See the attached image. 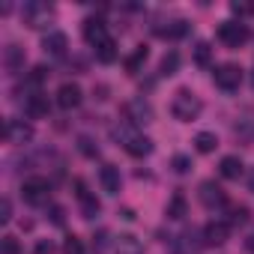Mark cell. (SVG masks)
I'll return each instance as SVG.
<instances>
[{
    "label": "cell",
    "mask_w": 254,
    "mask_h": 254,
    "mask_svg": "<svg viewBox=\"0 0 254 254\" xmlns=\"http://www.w3.org/2000/svg\"><path fill=\"white\" fill-rule=\"evenodd\" d=\"M111 135L126 147V153L135 156V159H144V156H150V153H153V141H150V138H144V135H138L132 126H126V123H117L114 129H111Z\"/></svg>",
    "instance_id": "1"
},
{
    "label": "cell",
    "mask_w": 254,
    "mask_h": 254,
    "mask_svg": "<svg viewBox=\"0 0 254 254\" xmlns=\"http://www.w3.org/2000/svg\"><path fill=\"white\" fill-rule=\"evenodd\" d=\"M200 111H203V102H200L191 90H177V93H174L171 114H174L180 123H191V120H197Z\"/></svg>",
    "instance_id": "2"
},
{
    "label": "cell",
    "mask_w": 254,
    "mask_h": 254,
    "mask_svg": "<svg viewBox=\"0 0 254 254\" xmlns=\"http://www.w3.org/2000/svg\"><path fill=\"white\" fill-rule=\"evenodd\" d=\"M51 15H54L51 3H42V0H27V3L21 6V21H24L27 27H33V30L45 27V24L51 21Z\"/></svg>",
    "instance_id": "3"
},
{
    "label": "cell",
    "mask_w": 254,
    "mask_h": 254,
    "mask_svg": "<svg viewBox=\"0 0 254 254\" xmlns=\"http://www.w3.org/2000/svg\"><path fill=\"white\" fill-rule=\"evenodd\" d=\"M21 197H24L30 206H45L48 197H51V186H48V180H42V177L24 180V186H21Z\"/></svg>",
    "instance_id": "4"
},
{
    "label": "cell",
    "mask_w": 254,
    "mask_h": 254,
    "mask_svg": "<svg viewBox=\"0 0 254 254\" xmlns=\"http://www.w3.org/2000/svg\"><path fill=\"white\" fill-rule=\"evenodd\" d=\"M212 78H215V87H218V90L233 93V90H239V84H242V69H239L236 63H221V66H215Z\"/></svg>",
    "instance_id": "5"
},
{
    "label": "cell",
    "mask_w": 254,
    "mask_h": 254,
    "mask_svg": "<svg viewBox=\"0 0 254 254\" xmlns=\"http://www.w3.org/2000/svg\"><path fill=\"white\" fill-rule=\"evenodd\" d=\"M218 39H221L227 48H239V45L248 42V27H245L242 21H224V24L218 27Z\"/></svg>",
    "instance_id": "6"
},
{
    "label": "cell",
    "mask_w": 254,
    "mask_h": 254,
    "mask_svg": "<svg viewBox=\"0 0 254 254\" xmlns=\"http://www.w3.org/2000/svg\"><path fill=\"white\" fill-rule=\"evenodd\" d=\"M3 138H6L9 144H27V141L33 138V126L24 123V120H6V126H3Z\"/></svg>",
    "instance_id": "7"
},
{
    "label": "cell",
    "mask_w": 254,
    "mask_h": 254,
    "mask_svg": "<svg viewBox=\"0 0 254 254\" xmlns=\"http://www.w3.org/2000/svg\"><path fill=\"white\" fill-rule=\"evenodd\" d=\"M126 114H129V120L135 123V126H147V123H153V105L147 102V99H132L129 105H126Z\"/></svg>",
    "instance_id": "8"
},
{
    "label": "cell",
    "mask_w": 254,
    "mask_h": 254,
    "mask_svg": "<svg viewBox=\"0 0 254 254\" xmlns=\"http://www.w3.org/2000/svg\"><path fill=\"white\" fill-rule=\"evenodd\" d=\"M197 197H200V203H203V206H209V209H215V206H224V200H227V194L221 191V186H215L212 180L200 183V189H197Z\"/></svg>",
    "instance_id": "9"
},
{
    "label": "cell",
    "mask_w": 254,
    "mask_h": 254,
    "mask_svg": "<svg viewBox=\"0 0 254 254\" xmlns=\"http://www.w3.org/2000/svg\"><path fill=\"white\" fill-rule=\"evenodd\" d=\"M66 48H69L66 33H60V30L45 33V39H42V51H45L48 57H63V54H66Z\"/></svg>",
    "instance_id": "10"
},
{
    "label": "cell",
    "mask_w": 254,
    "mask_h": 254,
    "mask_svg": "<svg viewBox=\"0 0 254 254\" xmlns=\"http://www.w3.org/2000/svg\"><path fill=\"white\" fill-rule=\"evenodd\" d=\"M227 236H230V224L227 221H209L203 227V242L206 245H224Z\"/></svg>",
    "instance_id": "11"
},
{
    "label": "cell",
    "mask_w": 254,
    "mask_h": 254,
    "mask_svg": "<svg viewBox=\"0 0 254 254\" xmlns=\"http://www.w3.org/2000/svg\"><path fill=\"white\" fill-rule=\"evenodd\" d=\"M84 39H87L90 45H96V48H99L105 39H111L108 30H105V21H102V18H87V21H84Z\"/></svg>",
    "instance_id": "12"
},
{
    "label": "cell",
    "mask_w": 254,
    "mask_h": 254,
    "mask_svg": "<svg viewBox=\"0 0 254 254\" xmlns=\"http://www.w3.org/2000/svg\"><path fill=\"white\" fill-rule=\"evenodd\" d=\"M57 105H60L63 111L78 108V105H81V87H78V84H63V87L57 90Z\"/></svg>",
    "instance_id": "13"
},
{
    "label": "cell",
    "mask_w": 254,
    "mask_h": 254,
    "mask_svg": "<svg viewBox=\"0 0 254 254\" xmlns=\"http://www.w3.org/2000/svg\"><path fill=\"white\" fill-rule=\"evenodd\" d=\"M24 114H27L30 120L48 117V96H42V93H33V96H27V102H24Z\"/></svg>",
    "instance_id": "14"
},
{
    "label": "cell",
    "mask_w": 254,
    "mask_h": 254,
    "mask_svg": "<svg viewBox=\"0 0 254 254\" xmlns=\"http://www.w3.org/2000/svg\"><path fill=\"white\" fill-rule=\"evenodd\" d=\"M78 200H81V215H84L87 221L99 215L102 203H99V200H96V197H93V194H90V191L84 189V183H78Z\"/></svg>",
    "instance_id": "15"
},
{
    "label": "cell",
    "mask_w": 254,
    "mask_h": 254,
    "mask_svg": "<svg viewBox=\"0 0 254 254\" xmlns=\"http://www.w3.org/2000/svg\"><path fill=\"white\" fill-rule=\"evenodd\" d=\"M114 251L117 254H144V242L138 236H132V233H123V236H117Z\"/></svg>",
    "instance_id": "16"
},
{
    "label": "cell",
    "mask_w": 254,
    "mask_h": 254,
    "mask_svg": "<svg viewBox=\"0 0 254 254\" xmlns=\"http://www.w3.org/2000/svg\"><path fill=\"white\" fill-rule=\"evenodd\" d=\"M99 183H102V189H105L108 194H117V191H120V168H114V165H102V171H99Z\"/></svg>",
    "instance_id": "17"
},
{
    "label": "cell",
    "mask_w": 254,
    "mask_h": 254,
    "mask_svg": "<svg viewBox=\"0 0 254 254\" xmlns=\"http://www.w3.org/2000/svg\"><path fill=\"white\" fill-rule=\"evenodd\" d=\"M242 168H245V165H242L239 156H224L221 165H218V171H221L224 180H239V177H242Z\"/></svg>",
    "instance_id": "18"
},
{
    "label": "cell",
    "mask_w": 254,
    "mask_h": 254,
    "mask_svg": "<svg viewBox=\"0 0 254 254\" xmlns=\"http://www.w3.org/2000/svg\"><path fill=\"white\" fill-rule=\"evenodd\" d=\"M147 57H150L147 45H138L129 57H126V72H129V75H138V72H141V66L147 63Z\"/></svg>",
    "instance_id": "19"
},
{
    "label": "cell",
    "mask_w": 254,
    "mask_h": 254,
    "mask_svg": "<svg viewBox=\"0 0 254 254\" xmlns=\"http://www.w3.org/2000/svg\"><path fill=\"white\" fill-rule=\"evenodd\" d=\"M3 66H6L9 72H18V69L24 66V48L6 45V51H3Z\"/></svg>",
    "instance_id": "20"
},
{
    "label": "cell",
    "mask_w": 254,
    "mask_h": 254,
    "mask_svg": "<svg viewBox=\"0 0 254 254\" xmlns=\"http://www.w3.org/2000/svg\"><path fill=\"white\" fill-rule=\"evenodd\" d=\"M156 33H159V36H168V39H180V36H186V33H189V21L177 18V21H171L168 27H159Z\"/></svg>",
    "instance_id": "21"
},
{
    "label": "cell",
    "mask_w": 254,
    "mask_h": 254,
    "mask_svg": "<svg viewBox=\"0 0 254 254\" xmlns=\"http://www.w3.org/2000/svg\"><path fill=\"white\" fill-rule=\"evenodd\" d=\"M96 57H99V63H114V60H117V42H114V39H105V42L96 48Z\"/></svg>",
    "instance_id": "22"
},
{
    "label": "cell",
    "mask_w": 254,
    "mask_h": 254,
    "mask_svg": "<svg viewBox=\"0 0 254 254\" xmlns=\"http://www.w3.org/2000/svg\"><path fill=\"white\" fill-rule=\"evenodd\" d=\"M194 147H197V153H212V150L218 147V138H215L212 132H200V135L194 138Z\"/></svg>",
    "instance_id": "23"
},
{
    "label": "cell",
    "mask_w": 254,
    "mask_h": 254,
    "mask_svg": "<svg viewBox=\"0 0 254 254\" xmlns=\"http://www.w3.org/2000/svg\"><path fill=\"white\" fill-rule=\"evenodd\" d=\"M186 209H189L186 194H174V197H171V203H168V218H183V215H186Z\"/></svg>",
    "instance_id": "24"
},
{
    "label": "cell",
    "mask_w": 254,
    "mask_h": 254,
    "mask_svg": "<svg viewBox=\"0 0 254 254\" xmlns=\"http://www.w3.org/2000/svg\"><path fill=\"white\" fill-rule=\"evenodd\" d=\"M209 60H212L209 42H197V45H194V63H197V66H209Z\"/></svg>",
    "instance_id": "25"
},
{
    "label": "cell",
    "mask_w": 254,
    "mask_h": 254,
    "mask_svg": "<svg viewBox=\"0 0 254 254\" xmlns=\"http://www.w3.org/2000/svg\"><path fill=\"white\" fill-rule=\"evenodd\" d=\"M159 69H162V75H174V72L180 69V54H177V51H168V54L162 57V66H159Z\"/></svg>",
    "instance_id": "26"
},
{
    "label": "cell",
    "mask_w": 254,
    "mask_h": 254,
    "mask_svg": "<svg viewBox=\"0 0 254 254\" xmlns=\"http://www.w3.org/2000/svg\"><path fill=\"white\" fill-rule=\"evenodd\" d=\"M78 150H81L87 159H96V156H99V147H96V144H93V138H87V135H81V138H78Z\"/></svg>",
    "instance_id": "27"
},
{
    "label": "cell",
    "mask_w": 254,
    "mask_h": 254,
    "mask_svg": "<svg viewBox=\"0 0 254 254\" xmlns=\"http://www.w3.org/2000/svg\"><path fill=\"white\" fill-rule=\"evenodd\" d=\"M0 254H21V245L15 236H3L0 239Z\"/></svg>",
    "instance_id": "28"
},
{
    "label": "cell",
    "mask_w": 254,
    "mask_h": 254,
    "mask_svg": "<svg viewBox=\"0 0 254 254\" xmlns=\"http://www.w3.org/2000/svg\"><path fill=\"white\" fill-rule=\"evenodd\" d=\"M171 165H174L177 174H189V171H191V159H189V156H174Z\"/></svg>",
    "instance_id": "29"
},
{
    "label": "cell",
    "mask_w": 254,
    "mask_h": 254,
    "mask_svg": "<svg viewBox=\"0 0 254 254\" xmlns=\"http://www.w3.org/2000/svg\"><path fill=\"white\" fill-rule=\"evenodd\" d=\"M63 251H66V254H84V245H81V239H78V236H66Z\"/></svg>",
    "instance_id": "30"
},
{
    "label": "cell",
    "mask_w": 254,
    "mask_h": 254,
    "mask_svg": "<svg viewBox=\"0 0 254 254\" xmlns=\"http://www.w3.org/2000/svg\"><path fill=\"white\" fill-rule=\"evenodd\" d=\"M6 221H12V203H9V197L0 200V224H6Z\"/></svg>",
    "instance_id": "31"
},
{
    "label": "cell",
    "mask_w": 254,
    "mask_h": 254,
    "mask_svg": "<svg viewBox=\"0 0 254 254\" xmlns=\"http://www.w3.org/2000/svg\"><path fill=\"white\" fill-rule=\"evenodd\" d=\"M242 221H248V209L245 206H233L230 209V224H242Z\"/></svg>",
    "instance_id": "32"
},
{
    "label": "cell",
    "mask_w": 254,
    "mask_h": 254,
    "mask_svg": "<svg viewBox=\"0 0 254 254\" xmlns=\"http://www.w3.org/2000/svg\"><path fill=\"white\" fill-rule=\"evenodd\" d=\"M230 12H233V15H248V12H254V6H251V3H242V0H233V3H230Z\"/></svg>",
    "instance_id": "33"
},
{
    "label": "cell",
    "mask_w": 254,
    "mask_h": 254,
    "mask_svg": "<svg viewBox=\"0 0 254 254\" xmlns=\"http://www.w3.org/2000/svg\"><path fill=\"white\" fill-rule=\"evenodd\" d=\"M48 215H51V221H54V224H63V221H66V209H63V206H51V209H48Z\"/></svg>",
    "instance_id": "34"
},
{
    "label": "cell",
    "mask_w": 254,
    "mask_h": 254,
    "mask_svg": "<svg viewBox=\"0 0 254 254\" xmlns=\"http://www.w3.org/2000/svg\"><path fill=\"white\" fill-rule=\"evenodd\" d=\"M33 254H54V242H51V239H42V242H36Z\"/></svg>",
    "instance_id": "35"
},
{
    "label": "cell",
    "mask_w": 254,
    "mask_h": 254,
    "mask_svg": "<svg viewBox=\"0 0 254 254\" xmlns=\"http://www.w3.org/2000/svg\"><path fill=\"white\" fill-rule=\"evenodd\" d=\"M105 239H108V233L102 230V233H99V236L93 239V248H96V251H105Z\"/></svg>",
    "instance_id": "36"
},
{
    "label": "cell",
    "mask_w": 254,
    "mask_h": 254,
    "mask_svg": "<svg viewBox=\"0 0 254 254\" xmlns=\"http://www.w3.org/2000/svg\"><path fill=\"white\" fill-rule=\"evenodd\" d=\"M248 191H254V171L248 174Z\"/></svg>",
    "instance_id": "37"
}]
</instances>
